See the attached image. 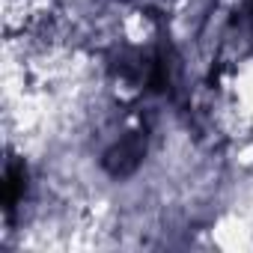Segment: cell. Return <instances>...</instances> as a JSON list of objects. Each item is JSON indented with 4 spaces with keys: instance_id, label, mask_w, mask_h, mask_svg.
I'll list each match as a JSON object with an SVG mask.
<instances>
[{
    "instance_id": "obj_1",
    "label": "cell",
    "mask_w": 253,
    "mask_h": 253,
    "mask_svg": "<svg viewBox=\"0 0 253 253\" xmlns=\"http://www.w3.org/2000/svg\"><path fill=\"white\" fill-rule=\"evenodd\" d=\"M140 155H143V137H125L119 146H113L110 152H107V158H104V167L113 173V176H125V173H131L134 167H137V161H140Z\"/></svg>"
},
{
    "instance_id": "obj_2",
    "label": "cell",
    "mask_w": 253,
    "mask_h": 253,
    "mask_svg": "<svg viewBox=\"0 0 253 253\" xmlns=\"http://www.w3.org/2000/svg\"><path fill=\"white\" fill-rule=\"evenodd\" d=\"M21 194H24V167L9 164V170L3 176V203H6V211L15 209V203H18Z\"/></svg>"
}]
</instances>
